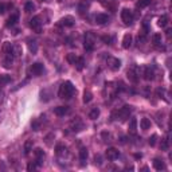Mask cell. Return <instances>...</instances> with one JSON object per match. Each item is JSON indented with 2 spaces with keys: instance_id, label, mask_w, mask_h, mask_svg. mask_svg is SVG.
Returning a JSON list of instances; mask_svg holds the SVG:
<instances>
[{
  "instance_id": "1",
  "label": "cell",
  "mask_w": 172,
  "mask_h": 172,
  "mask_svg": "<svg viewBox=\"0 0 172 172\" xmlns=\"http://www.w3.org/2000/svg\"><path fill=\"white\" fill-rule=\"evenodd\" d=\"M74 93H75V87L70 81H66V82H63L62 85L59 86L58 96L61 98H70Z\"/></svg>"
},
{
  "instance_id": "2",
  "label": "cell",
  "mask_w": 172,
  "mask_h": 172,
  "mask_svg": "<svg viewBox=\"0 0 172 172\" xmlns=\"http://www.w3.org/2000/svg\"><path fill=\"white\" fill-rule=\"evenodd\" d=\"M121 20L124 22V24H126V26H130V24L133 23V15L132 12L129 11V10H126V8H124L121 11Z\"/></svg>"
},
{
  "instance_id": "3",
  "label": "cell",
  "mask_w": 172,
  "mask_h": 172,
  "mask_svg": "<svg viewBox=\"0 0 172 172\" xmlns=\"http://www.w3.org/2000/svg\"><path fill=\"white\" fill-rule=\"evenodd\" d=\"M85 48L87 51H91L94 48V35L91 32H86L85 35Z\"/></svg>"
},
{
  "instance_id": "4",
  "label": "cell",
  "mask_w": 172,
  "mask_h": 172,
  "mask_svg": "<svg viewBox=\"0 0 172 172\" xmlns=\"http://www.w3.org/2000/svg\"><path fill=\"white\" fill-rule=\"evenodd\" d=\"M130 112H132V106H129V105H125V106H122L121 109L118 110L117 113V116L120 118H121V120H125L126 117H129V114H130Z\"/></svg>"
},
{
  "instance_id": "5",
  "label": "cell",
  "mask_w": 172,
  "mask_h": 172,
  "mask_svg": "<svg viewBox=\"0 0 172 172\" xmlns=\"http://www.w3.org/2000/svg\"><path fill=\"white\" fill-rule=\"evenodd\" d=\"M108 66H109L110 70H118L121 67V61L118 58H108Z\"/></svg>"
},
{
  "instance_id": "6",
  "label": "cell",
  "mask_w": 172,
  "mask_h": 172,
  "mask_svg": "<svg viewBox=\"0 0 172 172\" xmlns=\"http://www.w3.org/2000/svg\"><path fill=\"white\" fill-rule=\"evenodd\" d=\"M118 156H120V152H118V149L116 148H108L106 149V157L109 159V160H116V159H118Z\"/></svg>"
},
{
  "instance_id": "7",
  "label": "cell",
  "mask_w": 172,
  "mask_h": 172,
  "mask_svg": "<svg viewBox=\"0 0 172 172\" xmlns=\"http://www.w3.org/2000/svg\"><path fill=\"white\" fill-rule=\"evenodd\" d=\"M59 24L65 26V27H73L74 26V18L73 16H65L59 20Z\"/></svg>"
},
{
  "instance_id": "8",
  "label": "cell",
  "mask_w": 172,
  "mask_h": 172,
  "mask_svg": "<svg viewBox=\"0 0 172 172\" xmlns=\"http://www.w3.org/2000/svg\"><path fill=\"white\" fill-rule=\"evenodd\" d=\"M40 26H42V22H40V18L39 16H34L31 20H30V27L32 30H36V31H39L40 30Z\"/></svg>"
},
{
  "instance_id": "9",
  "label": "cell",
  "mask_w": 172,
  "mask_h": 172,
  "mask_svg": "<svg viewBox=\"0 0 172 172\" xmlns=\"http://www.w3.org/2000/svg\"><path fill=\"white\" fill-rule=\"evenodd\" d=\"M143 75H144V78L147 79V81H151V79L155 78V71H153V69L151 66H145Z\"/></svg>"
},
{
  "instance_id": "10",
  "label": "cell",
  "mask_w": 172,
  "mask_h": 172,
  "mask_svg": "<svg viewBox=\"0 0 172 172\" xmlns=\"http://www.w3.org/2000/svg\"><path fill=\"white\" fill-rule=\"evenodd\" d=\"M43 70H44V67H43V65L42 63H39V62L34 63V65L31 66V73L34 75H40L43 73Z\"/></svg>"
},
{
  "instance_id": "11",
  "label": "cell",
  "mask_w": 172,
  "mask_h": 172,
  "mask_svg": "<svg viewBox=\"0 0 172 172\" xmlns=\"http://www.w3.org/2000/svg\"><path fill=\"white\" fill-rule=\"evenodd\" d=\"M14 54H5V58H4V61H3V65H4V67L5 69H11L12 67V63H14Z\"/></svg>"
},
{
  "instance_id": "12",
  "label": "cell",
  "mask_w": 172,
  "mask_h": 172,
  "mask_svg": "<svg viewBox=\"0 0 172 172\" xmlns=\"http://www.w3.org/2000/svg\"><path fill=\"white\" fill-rule=\"evenodd\" d=\"M109 22V16L106 14H97L96 15V23L97 24H105Z\"/></svg>"
},
{
  "instance_id": "13",
  "label": "cell",
  "mask_w": 172,
  "mask_h": 172,
  "mask_svg": "<svg viewBox=\"0 0 172 172\" xmlns=\"http://www.w3.org/2000/svg\"><path fill=\"white\" fill-rule=\"evenodd\" d=\"M126 75H128V79L130 81V82H133V83L139 82V77H140V75H137L136 69H133V70H128Z\"/></svg>"
},
{
  "instance_id": "14",
  "label": "cell",
  "mask_w": 172,
  "mask_h": 172,
  "mask_svg": "<svg viewBox=\"0 0 172 172\" xmlns=\"http://www.w3.org/2000/svg\"><path fill=\"white\" fill-rule=\"evenodd\" d=\"M153 168L156 169V171H161V169H165V164L164 161L156 157V159H153Z\"/></svg>"
},
{
  "instance_id": "15",
  "label": "cell",
  "mask_w": 172,
  "mask_h": 172,
  "mask_svg": "<svg viewBox=\"0 0 172 172\" xmlns=\"http://www.w3.org/2000/svg\"><path fill=\"white\" fill-rule=\"evenodd\" d=\"M82 128H83V124H82V121L79 120V117H77L74 120V121L71 122V129L74 130V132H78V130H82Z\"/></svg>"
},
{
  "instance_id": "16",
  "label": "cell",
  "mask_w": 172,
  "mask_h": 172,
  "mask_svg": "<svg viewBox=\"0 0 172 172\" xmlns=\"http://www.w3.org/2000/svg\"><path fill=\"white\" fill-rule=\"evenodd\" d=\"M132 40H133L132 35L130 34H125L124 38H122V47L124 48H129V47L132 46Z\"/></svg>"
},
{
  "instance_id": "17",
  "label": "cell",
  "mask_w": 172,
  "mask_h": 172,
  "mask_svg": "<svg viewBox=\"0 0 172 172\" xmlns=\"http://www.w3.org/2000/svg\"><path fill=\"white\" fill-rule=\"evenodd\" d=\"M18 20H19V14H14V15H11L10 18H8L5 26H7V27H14Z\"/></svg>"
},
{
  "instance_id": "18",
  "label": "cell",
  "mask_w": 172,
  "mask_h": 172,
  "mask_svg": "<svg viewBox=\"0 0 172 172\" xmlns=\"http://www.w3.org/2000/svg\"><path fill=\"white\" fill-rule=\"evenodd\" d=\"M54 113L57 114V116H59V117H62V116L69 113V108H67V106H58V108L54 109Z\"/></svg>"
},
{
  "instance_id": "19",
  "label": "cell",
  "mask_w": 172,
  "mask_h": 172,
  "mask_svg": "<svg viewBox=\"0 0 172 172\" xmlns=\"http://www.w3.org/2000/svg\"><path fill=\"white\" fill-rule=\"evenodd\" d=\"M55 152H57L58 156H65V155L67 153V148L62 144H58L57 147H55Z\"/></svg>"
},
{
  "instance_id": "20",
  "label": "cell",
  "mask_w": 172,
  "mask_h": 172,
  "mask_svg": "<svg viewBox=\"0 0 172 172\" xmlns=\"http://www.w3.org/2000/svg\"><path fill=\"white\" fill-rule=\"evenodd\" d=\"M151 120L149 118H141V121H140V128L143 129V130H148L149 128H151Z\"/></svg>"
},
{
  "instance_id": "21",
  "label": "cell",
  "mask_w": 172,
  "mask_h": 172,
  "mask_svg": "<svg viewBox=\"0 0 172 172\" xmlns=\"http://www.w3.org/2000/svg\"><path fill=\"white\" fill-rule=\"evenodd\" d=\"M12 54H14V57H15V58L20 57V55L23 54V48H22V46H20V44H14V48H12Z\"/></svg>"
},
{
  "instance_id": "22",
  "label": "cell",
  "mask_w": 172,
  "mask_h": 172,
  "mask_svg": "<svg viewBox=\"0 0 172 172\" xmlns=\"http://www.w3.org/2000/svg\"><path fill=\"white\" fill-rule=\"evenodd\" d=\"M12 48H14V44L10 43V42H5L3 44V53H4V54H11Z\"/></svg>"
},
{
  "instance_id": "23",
  "label": "cell",
  "mask_w": 172,
  "mask_h": 172,
  "mask_svg": "<svg viewBox=\"0 0 172 172\" xmlns=\"http://www.w3.org/2000/svg\"><path fill=\"white\" fill-rule=\"evenodd\" d=\"M32 140H27L24 143V155H28V153L32 151Z\"/></svg>"
},
{
  "instance_id": "24",
  "label": "cell",
  "mask_w": 172,
  "mask_h": 172,
  "mask_svg": "<svg viewBox=\"0 0 172 172\" xmlns=\"http://www.w3.org/2000/svg\"><path fill=\"white\" fill-rule=\"evenodd\" d=\"M136 130H137V120L136 118H132L130 122H129V132L136 133Z\"/></svg>"
},
{
  "instance_id": "25",
  "label": "cell",
  "mask_w": 172,
  "mask_h": 172,
  "mask_svg": "<svg viewBox=\"0 0 172 172\" xmlns=\"http://www.w3.org/2000/svg\"><path fill=\"white\" fill-rule=\"evenodd\" d=\"M90 3L89 1H86V0H83V1H81V3L78 4V11L79 12H85L87 8H89Z\"/></svg>"
},
{
  "instance_id": "26",
  "label": "cell",
  "mask_w": 172,
  "mask_h": 172,
  "mask_svg": "<svg viewBox=\"0 0 172 172\" xmlns=\"http://www.w3.org/2000/svg\"><path fill=\"white\" fill-rule=\"evenodd\" d=\"M98 116H100V109H98V108H94L93 110H90V113H89L90 120H97Z\"/></svg>"
},
{
  "instance_id": "27",
  "label": "cell",
  "mask_w": 172,
  "mask_h": 172,
  "mask_svg": "<svg viewBox=\"0 0 172 172\" xmlns=\"http://www.w3.org/2000/svg\"><path fill=\"white\" fill-rule=\"evenodd\" d=\"M91 100H93V94H91V91L85 90V93H83V102H85V104H89Z\"/></svg>"
},
{
  "instance_id": "28",
  "label": "cell",
  "mask_w": 172,
  "mask_h": 172,
  "mask_svg": "<svg viewBox=\"0 0 172 172\" xmlns=\"http://www.w3.org/2000/svg\"><path fill=\"white\" fill-rule=\"evenodd\" d=\"M74 66L77 67V70H82L83 67H85V59L78 57V59H77V62H75Z\"/></svg>"
},
{
  "instance_id": "29",
  "label": "cell",
  "mask_w": 172,
  "mask_h": 172,
  "mask_svg": "<svg viewBox=\"0 0 172 172\" xmlns=\"http://www.w3.org/2000/svg\"><path fill=\"white\" fill-rule=\"evenodd\" d=\"M87 156H89V152H87V149H86V148H81V149H79V159H81V160H82V161H86Z\"/></svg>"
},
{
  "instance_id": "30",
  "label": "cell",
  "mask_w": 172,
  "mask_h": 172,
  "mask_svg": "<svg viewBox=\"0 0 172 172\" xmlns=\"http://www.w3.org/2000/svg\"><path fill=\"white\" fill-rule=\"evenodd\" d=\"M159 26H160V27H165V26H167V24H168V16L167 15H163V16H160V18H159Z\"/></svg>"
},
{
  "instance_id": "31",
  "label": "cell",
  "mask_w": 172,
  "mask_h": 172,
  "mask_svg": "<svg viewBox=\"0 0 172 172\" xmlns=\"http://www.w3.org/2000/svg\"><path fill=\"white\" fill-rule=\"evenodd\" d=\"M11 82V77L7 74H4V75H0V83H1V86L4 85H7V83Z\"/></svg>"
},
{
  "instance_id": "32",
  "label": "cell",
  "mask_w": 172,
  "mask_h": 172,
  "mask_svg": "<svg viewBox=\"0 0 172 172\" xmlns=\"http://www.w3.org/2000/svg\"><path fill=\"white\" fill-rule=\"evenodd\" d=\"M77 59H78V57H77L75 54H69V55L66 57V61H67L69 63H70V65H75Z\"/></svg>"
},
{
  "instance_id": "33",
  "label": "cell",
  "mask_w": 172,
  "mask_h": 172,
  "mask_svg": "<svg viewBox=\"0 0 172 172\" xmlns=\"http://www.w3.org/2000/svg\"><path fill=\"white\" fill-rule=\"evenodd\" d=\"M28 48L31 51L32 54H36V51H38V44H36L35 40H32V42L28 43Z\"/></svg>"
},
{
  "instance_id": "34",
  "label": "cell",
  "mask_w": 172,
  "mask_h": 172,
  "mask_svg": "<svg viewBox=\"0 0 172 172\" xmlns=\"http://www.w3.org/2000/svg\"><path fill=\"white\" fill-rule=\"evenodd\" d=\"M35 10V5H34V3L32 1H27L26 3V5H24V11L26 12H32Z\"/></svg>"
},
{
  "instance_id": "35",
  "label": "cell",
  "mask_w": 172,
  "mask_h": 172,
  "mask_svg": "<svg viewBox=\"0 0 172 172\" xmlns=\"http://www.w3.org/2000/svg\"><path fill=\"white\" fill-rule=\"evenodd\" d=\"M152 42H153L155 46H159V44L161 43V35L160 34H155V35L152 36Z\"/></svg>"
},
{
  "instance_id": "36",
  "label": "cell",
  "mask_w": 172,
  "mask_h": 172,
  "mask_svg": "<svg viewBox=\"0 0 172 172\" xmlns=\"http://www.w3.org/2000/svg\"><path fill=\"white\" fill-rule=\"evenodd\" d=\"M149 4H151V0H140V1L137 3V7L139 8H145V7H148Z\"/></svg>"
},
{
  "instance_id": "37",
  "label": "cell",
  "mask_w": 172,
  "mask_h": 172,
  "mask_svg": "<svg viewBox=\"0 0 172 172\" xmlns=\"http://www.w3.org/2000/svg\"><path fill=\"white\" fill-rule=\"evenodd\" d=\"M168 145H169V141H168V139L165 137L164 140L161 141V151H167V149H168Z\"/></svg>"
},
{
  "instance_id": "38",
  "label": "cell",
  "mask_w": 172,
  "mask_h": 172,
  "mask_svg": "<svg viewBox=\"0 0 172 172\" xmlns=\"http://www.w3.org/2000/svg\"><path fill=\"white\" fill-rule=\"evenodd\" d=\"M31 126H32V129H34V130H39V128H40V122L38 121V120H35V121H32Z\"/></svg>"
},
{
  "instance_id": "39",
  "label": "cell",
  "mask_w": 172,
  "mask_h": 172,
  "mask_svg": "<svg viewBox=\"0 0 172 172\" xmlns=\"http://www.w3.org/2000/svg\"><path fill=\"white\" fill-rule=\"evenodd\" d=\"M101 39H102V42H104V43H106V44H110V43H112V40H113V38H112V36H102V38H101Z\"/></svg>"
},
{
  "instance_id": "40",
  "label": "cell",
  "mask_w": 172,
  "mask_h": 172,
  "mask_svg": "<svg viewBox=\"0 0 172 172\" xmlns=\"http://www.w3.org/2000/svg\"><path fill=\"white\" fill-rule=\"evenodd\" d=\"M156 139H157V136L156 134H152V137H149V145H151V147H153V145L156 144Z\"/></svg>"
},
{
  "instance_id": "41",
  "label": "cell",
  "mask_w": 172,
  "mask_h": 172,
  "mask_svg": "<svg viewBox=\"0 0 172 172\" xmlns=\"http://www.w3.org/2000/svg\"><path fill=\"white\" fill-rule=\"evenodd\" d=\"M5 11H7V5L4 3H0V15H3Z\"/></svg>"
},
{
  "instance_id": "42",
  "label": "cell",
  "mask_w": 172,
  "mask_h": 172,
  "mask_svg": "<svg viewBox=\"0 0 172 172\" xmlns=\"http://www.w3.org/2000/svg\"><path fill=\"white\" fill-rule=\"evenodd\" d=\"M35 168H36V164H35V163H30V164L27 165V171H34Z\"/></svg>"
},
{
  "instance_id": "43",
  "label": "cell",
  "mask_w": 172,
  "mask_h": 172,
  "mask_svg": "<svg viewBox=\"0 0 172 172\" xmlns=\"http://www.w3.org/2000/svg\"><path fill=\"white\" fill-rule=\"evenodd\" d=\"M156 94L159 96V97H164V89H157L156 90Z\"/></svg>"
},
{
  "instance_id": "44",
  "label": "cell",
  "mask_w": 172,
  "mask_h": 172,
  "mask_svg": "<svg viewBox=\"0 0 172 172\" xmlns=\"http://www.w3.org/2000/svg\"><path fill=\"white\" fill-rule=\"evenodd\" d=\"M102 137H104V139H108V140H106V141H109V139H110V133H106V132H104V133H102Z\"/></svg>"
},
{
  "instance_id": "45",
  "label": "cell",
  "mask_w": 172,
  "mask_h": 172,
  "mask_svg": "<svg viewBox=\"0 0 172 172\" xmlns=\"http://www.w3.org/2000/svg\"><path fill=\"white\" fill-rule=\"evenodd\" d=\"M96 163L101 164V157H100V156H96Z\"/></svg>"
},
{
  "instance_id": "46",
  "label": "cell",
  "mask_w": 172,
  "mask_h": 172,
  "mask_svg": "<svg viewBox=\"0 0 172 172\" xmlns=\"http://www.w3.org/2000/svg\"><path fill=\"white\" fill-rule=\"evenodd\" d=\"M1 117H3V112L0 110V122H1Z\"/></svg>"
},
{
  "instance_id": "47",
  "label": "cell",
  "mask_w": 172,
  "mask_h": 172,
  "mask_svg": "<svg viewBox=\"0 0 172 172\" xmlns=\"http://www.w3.org/2000/svg\"><path fill=\"white\" fill-rule=\"evenodd\" d=\"M1 87H3V86H1V83H0V90H1Z\"/></svg>"
},
{
  "instance_id": "48",
  "label": "cell",
  "mask_w": 172,
  "mask_h": 172,
  "mask_svg": "<svg viewBox=\"0 0 172 172\" xmlns=\"http://www.w3.org/2000/svg\"><path fill=\"white\" fill-rule=\"evenodd\" d=\"M39 1H46V0H39Z\"/></svg>"
}]
</instances>
